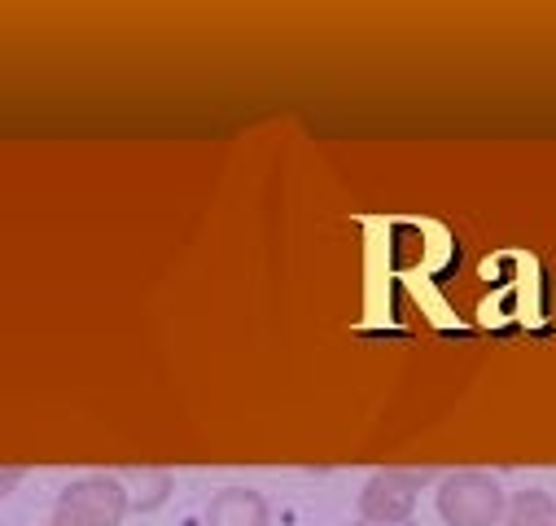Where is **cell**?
<instances>
[{"instance_id": "52a82bcc", "label": "cell", "mask_w": 556, "mask_h": 526, "mask_svg": "<svg viewBox=\"0 0 556 526\" xmlns=\"http://www.w3.org/2000/svg\"><path fill=\"white\" fill-rule=\"evenodd\" d=\"M359 526H372V522H359ZM403 526H412V522H403Z\"/></svg>"}, {"instance_id": "8992f818", "label": "cell", "mask_w": 556, "mask_h": 526, "mask_svg": "<svg viewBox=\"0 0 556 526\" xmlns=\"http://www.w3.org/2000/svg\"><path fill=\"white\" fill-rule=\"evenodd\" d=\"M18 483H23V469H18V465H5V469H0V500H5Z\"/></svg>"}, {"instance_id": "277c9868", "label": "cell", "mask_w": 556, "mask_h": 526, "mask_svg": "<svg viewBox=\"0 0 556 526\" xmlns=\"http://www.w3.org/2000/svg\"><path fill=\"white\" fill-rule=\"evenodd\" d=\"M267 500L250 487H224L211 504H206V526H267Z\"/></svg>"}, {"instance_id": "6da1fadb", "label": "cell", "mask_w": 556, "mask_h": 526, "mask_svg": "<svg viewBox=\"0 0 556 526\" xmlns=\"http://www.w3.org/2000/svg\"><path fill=\"white\" fill-rule=\"evenodd\" d=\"M504 513H508V496L482 469H460L439 487V517L447 526H500Z\"/></svg>"}, {"instance_id": "ba28073f", "label": "cell", "mask_w": 556, "mask_h": 526, "mask_svg": "<svg viewBox=\"0 0 556 526\" xmlns=\"http://www.w3.org/2000/svg\"><path fill=\"white\" fill-rule=\"evenodd\" d=\"M45 526H62V522H53V517H49V522H45Z\"/></svg>"}, {"instance_id": "3957f363", "label": "cell", "mask_w": 556, "mask_h": 526, "mask_svg": "<svg viewBox=\"0 0 556 526\" xmlns=\"http://www.w3.org/2000/svg\"><path fill=\"white\" fill-rule=\"evenodd\" d=\"M430 469H381L368 478V487L359 491V513L372 526H403L412 522L416 496L430 483Z\"/></svg>"}, {"instance_id": "5b68a950", "label": "cell", "mask_w": 556, "mask_h": 526, "mask_svg": "<svg viewBox=\"0 0 556 526\" xmlns=\"http://www.w3.org/2000/svg\"><path fill=\"white\" fill-rule=\"evenodd\" d=\"M504 526H556V500L539 487H526L508 500Z\"/></svg>"}, {"instance_id": "7a4b0ae2", "label": "cell", "mask_w": 556, "mask_h": 526, "mask_svg": "<svg viewBox=\"0 0 556 526\" xmlns=\"http://www.w3.org/2000/svg\"><path fill=\"white\" fill-rule=\"evenodd\" d=\"M123 513H127V487L110 474L71 483L53 504V522L62 526H118Z\"/></svg>"}]
</instances>
